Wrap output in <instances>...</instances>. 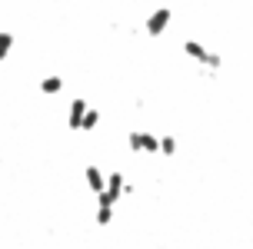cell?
Here are the masks:
<instances>
[{"mask_svg": "<svg viewBox=\"0 0 253 249\" xmlns=\"http://www.w3.org/2000/svg\"><path fill=\"white\" fill-rule=\"evenodd\" d=\"M183 53H187L190 60H197L200 67H210V70H220V67H223L220 53H213L210 47H203L200 40H183Z\"/></svg>", "mask_w": 253, "mask_h": 249, "instance_id": "obj_1", "label": "cell"}, {"mask_svg": "<svg viewBox=\"0 0 253 249\" xmlns=\"http://www.w3.org/2000/svg\"><path fill=\"white\" fill-rule=\"evenodd\" d=\"M126 146L133 153H160V137H153L147 130H130L126 133Z\"/></svg>", "mask_w": 253, "mask_h": 249, "instance_id": "obj_2", "label": "cell"}, {"mask_svg": "<svg viewBox=\"0 0 253 249\" xmlns=\"http://www.w3.org/2000/svg\"><path fill=\"white\" fill-rule=\"evenodd\" d=\"M170 20H173V10H170V7H157V10L147 17V34H150V37H160L167 27H170Z\"/></svg>", "mask_w": 253, "mask_h": 249, "instance_id": "obj_3", "label": "cell"}, {"mask_svg": "<svg viewBox=\"0 0 253 249\" xmlns=\"http://www.w3.org/2000/svg\"><path fill=\"white\" fill-rule=\"evenodd\" d=\"M87 100H74V103H70V110H67V126H70V130H80V126H84V116H87Z\"/></svg>", "mask_w": 253, "mask_h": 249, "instance_id": "obj_4", "label": "cell"}, {"mask_svg": "<svg viewBox=\"0 0 253 249\" xmlns=\"http://www.w3.org/2000/svg\"><path fill=\"white\" fill-rule=\"evenodd\" d=\"M84 176H87V186H90L93 196H100L103 189H107V176L100 173V166H93V163H90L87 170H84Z\"/></svg>", "mask_w": 253, "mask_h": 249, "instance_id": "obj_5", "label": "cell"}, {"mask_svg": "<svg viewBox=\"0 0 253 249\" xmlns=\"http://www.w3.org/2000/svg\"><path fill=\"white\" fill-rule=\"evenodd\" d=\"M60 90H63V76L50 73V76H43V80H40V93H47V97L60 93Z\"/></svg>", "mask_w": 253, "mask_h": 249, "instance_id": "obj_6", "label": "cell"}, {"mask_svg": "<svg viewBox=\"0 0 253 249\" xmlns=\"http://www.w3.org/2000/svg\"><path fill=\"white\" fill-rule=\"evenodd\" d=\"M10 50H13V34L10 30H0V63L10 57Z\"/></svg>", "mask_w": 253, "mask_h": 249, "instance_id": "obj_7", "label": "cell"}, {"mask_svg": "<svg viewBox=\"0 0 253 249\" xmlns=\"http://www.w3.org/2000/svg\"><path fill=\"white\" fill-rule=\"evenodd\" d=\"M114 219V206H97V226H110Z\"/></svg>", "mask_w": 253, "mask_h": 249, "instance_id": "obj_8", "label": "cell"}, {"mask_svg": "<svg viewBox=\"0 0 253 249\" xmlns=\"http://www.w3.org/2000/svg\"><path fill=\"white\" fill-rule=\"evenodd\" d=\"M160 153H164V156H173V153H177V140L173 137H160Z\"/></svg>", "mask_w": 253, "mask_h": 249, "instance_id": "obj_9", "label": "cell"}, {"mask_svg": "<svg viewBox=\"0 0 253 249\" xmlns=\"http://www.w3.org/2000/svg\"><path fill=\"white\" fill-rule=\"evenodd\" d=\"M97 123H100V113H97V110H87V116H84V126H80V130H97Z\"/></svg>", "mask_w": 253, "mask_h": 249, "instance_id": "obj_10", "label": "cell"}]
</instances>
